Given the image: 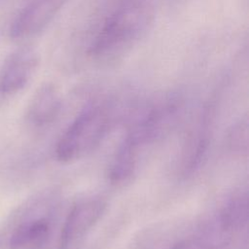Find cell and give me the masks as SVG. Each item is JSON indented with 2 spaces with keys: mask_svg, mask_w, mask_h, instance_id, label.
<instances>
[{
  "mask_svg": "<svg viewBox=\"0 0 249 249\" xmlns=\"http://www.w3.org/2000/svg\"><path fill=\"white\" fill-rule=\"evenodd\" d=\"M61 107L62 97L58 89L53 84H44L36 90L28 104L27 119L36 126H44L57 118Z\"/></svg>",
  "mask_w": 249,
  "mask_h": 249,
  "instance_id": "cell-6",
  "label": "cell"
},
{
  "mask_svg": "<svg viewBox=\"0 0 249 249\" xmlns=\"http://www.w3.org/2000/svg\"><path fill=\"white\" fill-rule=\"evenodd\" d=\"M139 147L126 136L119 145L109 168V178L113 183L128 179L134 171Z\"/></svg>",
  "mask_w": 249,
  "mask_h": 249,
  "instance_id": "cell-9",
  "label": "cell"
},
{
  "mask_svg": "<svg viewBox=\"0 0 249 249\" xmlns=\"http://www.w3.org/2000/svg\"><path fill=\"white\" fill-rule=\"evenodd\" d=\"M52 222L46 216L33 217L22 222L12 233L11 249H39L47 242Z\"/></svg>",
  "mask_w": 249,
  "mask_h": 249,
  "instance_id": "cell-7",
  "label": "cell"
},
{
  "mask_svg": "<svg viewBox=\"0 0 249 249\" xmlns=\"http://www.w3.org/2000/svg\"><path fill=\"white\" fill-rule=\"evenodd\" d=\"M248 221V195L246 191L235 193L224 205L219 227L223 231H234L242 229Z\"/></svg>",
  "mask_w": 249,
  "mask_h": 249,
  "instance_id": "cell-8",
  "label": "cell"
},
{
  "mask_svg": "<svg viewBox=\"0 0 249 249\" xmlns=\"http://www.w3.org/2000/svg\"><path fill=\"white\" fill-rule=\"evenodd\" d=\"M68 0H34L13 20L10 35L14 39H29L44 31Z\"/></svg>",
  "mask_w": 249,
  "mask_h": 249,
  "instance_id": "cell-4",
  "label": "cell"
},
{
  "mask_svg": "<svg viewBox=\"0 0 249 249\" xmlns=\"http://www.w3.org/2000/svg\"><path fill=\"white\" fill-rule=\"evenodd\" d=\"M39 65V54L32 47H21L13 52L0 69V92L14 94L21 90Z\"/></svg>",
  "mask_w": 249,
  "mask_h": 249,
  "instance_id": "cell-5",
  "label": "cell"
},
{
  "mask_svg": "<svg viewBox=\"0 0 249 249\" xmlns=\"http://www.w3.org/2000/svg\"><path fill=\"white\" fill-rule=\"evenodd\" d=\"M151 0H121L93 38L89 55L97 65L114 67L123 62L154 26Z\"/></svg>",
  "mask_w": 249,
  "mask_h": 249,
  "instance_id": "cell-1",
  "label": "cell"
},
{
  "mask_svg": "<svg viewBox=\"0 0 249 249\" xmlns=\"http://www.w3.org/2000/svg\"><path fill=\"white\" fill-rule=\"evenodd\" d=\"M171 249H216V245L208 237L191 236L177 242Z\"/></svg>",
  "mask_w": 249,
  "mask_h": 249,
  "instance_id": "cell-11",
  "label": "cell"
},
{
  "mask_svg": "<svg viewBox=\"0 0 249 249\" xmlns=\"http://www.w3.org/2000/svg\"><path fill=\"white\" fill-rule=\"evenodd\" d=\"M248 125L247 123H240L236 124L230 135V146L236 152L247 150L248 143Z\"/></svg>",
  "mask_w": 249,
  "mask_h": 249,
  "instance_id": "cell-10",
  "label": "cell"
},
{
  "mask_svg": "<svg viewBox=\"0 0 249 249\" xmlns=\"http://www.w3.org/2000/svg\"><path fill=\"white\" fill-rule=\"evenodd\" d=\"M110 124L108 108L98 104L88 106L62 134L56 145V158L62 162L82 159L102 142Z\"/></svg>",
  "mask_w": 249,
  "mask_h": 249,
  "instance_id": "cell-2",
  "label": "cell"
},
{
  "mask_svg": "<svg viewBox=\"0 0 249 249\" xmlns=\"http://www.w3.org/2000/svg\"><path fill=\"white\" fill-rule=\"evenodd\" d=\"M106 206V202L99 197L86 198L77 202L63 224L58 249H78L103 216Z\"/></svg>",
  "mask_w": 249,
  "mask_h": 249,
  "instance_id": "cell-3",
  "label": "cell"
}]
</instances>
